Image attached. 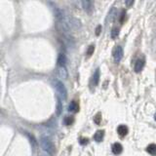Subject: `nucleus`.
Listing matches in <instances>:
<instances>
[{"label": "nucleus", "mask_w": 156, "mask_h": 156, "mask_svg": "<svg viewBox=\"0 0 156 156\" xmlns=\"http://www.w3.org/2000/svg\"><path fill=\"white\" fill-rule=\"evenodd\" d=\"M68 111H71V112L78 111V105L75 100H72V102L69 104V105H68Z\"/></svg>", "instance_id": "obj_13"}, {"label": "nucleus", "mask_w": 156, "mask_h": 156, "mask_svg": "<svg viewBox=\"0 0 156 156\" xmlns=\"http://www.w3.org/2000/svg\"><path fill=\"white\" fill-rule=\"evenodd\" d=\"M94 51H95V46L94 45H90L88 48V50H87V56L90 57L92 56V54L94 53Z\"/></svg>", "instance_id": "obj_18"}, {"label": "nucleus", "mask_w": 156, "mask_h": 156, "mask_svg": "<svg viewBox=\"0 0 156 156\" xmlns=\"http://www.w3.org/2000/svg\"><path fill=\"white\" fill-rule=\"evenodd\" d=\"M118 34H119V29L117 28V27H114V28L111 30V34H110L111 38H116Z\"/></svg>", "instance_id": "obj_17"}, {"label": "nucleus", "mask_w": 156, "mask_h": 156, "mask_svg": "<svg viewBox=\"0 0 156 156\" xmlns=\"http://www.w3.org/2000/svg\"><path fill=\"white\" fill-rule=\"evenodd\" d=\"M66 63V58H65V55L63 54V53H61V54H59V57H58V65L59 67H63V66H65Z\"/></svg>", "instance_id": "obj_7"}, {"label": "nucleus", "mask_w": 156, "mask_h": 156, "mask_svg": "<svg viewBox=\"0 0 156 156\" xmlns=\"http://www.w3.org/2000/svg\"><path fill=\"white\" fill-rule=\"evenodd\" d=\"M115 15H116V10H115V8H112L110 12L108 13V16H107L106 20H109V22L113 20H114V18H115Z\"/></svg>", "instance_id": "obj_14"}, {"label": "nucleus", "mask_w": 156, "mask_h": 156, "mask_svg": "<svg viewBox=\"0 0 156 156\" xmlns=\"http://www.w3.org/2000/svg\"><path fill=\"white\" fill-rule=\"evenodd\" d=\"M122 151H123V146L119 143H115L113 145H112V152H113L114 154L118 155V154H120Z\"/></svg>", "instance_id": "obj_5"}, {"label": "nucleus", "mask_w": 156, "mask_h": 156, "mask_svg": "<svg viewBox=\"0 0 156 156\" xmlns=\"http://www.w3.org/2000/svg\"><path fill=\"white\" fill-rule=\"evenodd\" d=\"M88 143H89V139H87V137L86 139H85V137H82V139H80V143L81 144H87Z\"/></svg>", "instance_id": "obj_19"}, {"label": "nucleus", "mask_w": 156, "mask_h": 156, "mask_svg": "<svg viewBox=\"0 0 156 156\" xmlns=\"http://www.w3.org/2000/svg\"><path fill=\"white\" fill-rule=\"evenodd\" d=\"M117 133L119 134V136L125 137L128 134V128L125 125H120L117 128Z\"/></svg>", "instance_id": "obj_8"}, {"label": "nucleus", "mask_w": 156, "mask_h": 156, "mask_svg": "<svg viewBox=\"0 0 156 156\" xmlns=\"http://www.w3.org/2000/svg\"><path fill=\"white\" fill-rule=\"evenodd\" d=\"M133 3H134V1H126V4H127L128 6H129V5H132Z\"/></svg>", "instance_id": "obj_22"}, {"label": "nucleus", "mask_w": 156, "mask_h": 156, "mask_svg": "<svg viewBox=\"0 0 156 156\" xmlns=\"http://www.w3.org/2000/svg\"><path fill=\"white\" fill-rule=\"evenodd\" d=\"M82 6H83L85 11L91 12L92 8H93V3L91 1H89V0H85V1H82Z\"/></svg>", "instance_id": "obj_10"}, {"label": "nucleus", "mask_w": 156, "mask_h": 156, "mask_svg": "<svg viewBox=\"0 0 156 156\" xmlns=\"http://www.w3.org/2000/svg\"><path fill=\"white\" fill-rule=\"evenodd\" d=\"M100 113H98V115H97V116H96V117H95V118H94V121H95V122H96V123H97V124H100V118H102V117H100Z\"/></svg>", "instance_id": "obj_20"}, {"label": "nucleus", "mask_w": 156, "mask_h": 156, "mask_svg": "<svg viewBox=\"0 0 156 156\" xmlns=\"http://www.w3.org/2000/svg\"><path fill=\"white\" fill-rule=\"evenodd\" d=\"M58 74H59V78H61V79H63V80L67 79V76H68L67 70L65 69V66H63V67H59V69H58Z\"/></svg>", "instance_id": "obj_6"}, {"label": "nucleus", "mask_w": 156, "mask_h": 156, "mask_svg": "<svg viewBox=\"0 0 156 156\" xmlns=\"http://www.w3.org/2000/svg\"><path fill=\"white\" fill-rule=\"evenodd\" d=\"M143 65H144V59H137V63H136V65H135V71L139 72L143 68Z\"/></svg>", "instance_id": "obj_9"}, {"label": "nucleus", "mask_w": 156, "mask_h": 156, "mask_svg": "<svg viewBox=\"0 0 156 156\" xmlns=\"http://www.w3.org/2000/svg\"><path fill=\"white\" fill-rule=\"evenodd\" d=\"M61 111H63V104H61V100L58 98V100H57V114H58V115H61Z\"/></svg>", "instance_id": "obj_15"}, {"label": "nucleus", "mask_w": 156, "mask_h": 156, "mask_svg": "<svg viewBox=\"0 0 156 156\" xmlns=\"http://www.w3.org/2000/svg\"><path fill=\"white\" fill-rule=\"evenodd\" d=\"M100 30H102V26H98L97 28H96V34H97V35H100Z\"/></svg>", "instance_id": "obj_21"}, {"label": "nucleus", "mask_w": 156, "mask_h": 156, "mask_svg": "<svg viewBox=\"0 0 156 156\" xmlns=\"http://www.w3.org/2000/svg\"><path fill=\"white\" fill-rule=\"evenodd\" d=\"M54 85H55V88L57 89V92L63 97V98L65 100V98H67V91H66V88L65 87V85L63 84V82L59 81V80H55Z\"/></svg>", "instance_id": "obj_2"}, {"label": "nucleus", "mask_w": 156, "mask_h": 156, "mask_svg": "<svg viewBox=\"0 0 156 156\" xmlns=\"http://www.w3.org/2000/svg\"><path fill=\"white\" fill-rule=\"evenodd\" d=\"M154 119H155V120H156V113H155V115H154Z\"/></svg>", "instance_id": "obj_23"}, {"label": "nucleus", "mask_w": 156, "mask_h": 156, "mask_svg": "<svg viewBox=\"0 0 156 156\" xmlns=\"http://www.w3.org/2000/svg\"><path fill=\"white\" fill-rule=\"evenodd\" d=\"M113 57H114V59H115L116 63H119V61H121V59L123 58V49H122V47L117 46L115 49H114Z\"/></svg>", "instance_id": "obj_3"}, {"label": "nucleus", "mask_w": 156, "mask_h": 156, "mask_svg": "<svg viewBox=\"0 0 156 156\" xmlns=\"http://www.w3.org/2000/svg\"><path fill=\"white\" fill-rule=\"evenodd\" d=\"M98 81H100V68H97L92 77V86H97Z\"/></svg>", "instance_id": "obj_4"}, {"label": "nucleus", "mask_w": 156, "mask_h": 156, "mask_svg": "<svg viewBox=\"0 0 156 156\" xmlns=\"http://www.w3.org/2000/svg\"><path fill=\"white\" fill-rule=\"evenodd\" d=\"M40 143H41V146H42V148L46 151V152L49 153L50 155L54 154L55 146H54V144H53L51 139H48L47 137H41Z\"/></svg>", "instance_id": "obj_1"}, {"label": "nucleus", "mask_w": 156, "mask_h": 156, "mask_svg": "<svg viewBox=\"0 0 156 156\" xmlns=\"http://www.w3.org/2000/svg\"><path fill=\"white\" fill-rule=\"evenodd\" d=\"M74 122V118L72 116H65V124L67 126H70L71 124Z\"/></svg>", "instance_id": "obj_16"}, {"label": "nucleus", "mask_w": 156, "mask_h": 156, "mask_svg": "<svg viewBox=\"0 0 156 156\" xmlns=\"http://www.w3.org/2000/svg\"><path fill=\"white\" fill-rule=\"evenodd\" d=\"M104 131H98L97 133L95 134V136H94V139H95L96 141H98V143H100V141H102V139H104Z\"/></svg>", "instance_id": "obj_11"}, {"label": "nucleus", "mask_w": 156, "mask_h": 156, "mask_svg": "<svg viewBox=\"0 0 156 156\" xmlns=\"http://www.w3.org/2000/svg\"><path fill=\"white\" fill-rule=\"evenodd\" d=\"M146 151H147L149 154L155 156L156 155V144H153V143L149 144V145L146 147Z\"/></svg>", "instance_id": "obj_12"}]
</instances>
